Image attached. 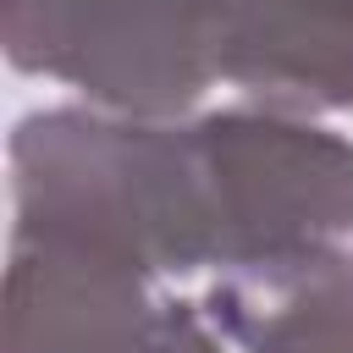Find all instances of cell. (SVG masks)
<instances>
[{
  "label": "cell",
  "instance_id": "7a4b0ae2",
  "mask_svg": "<svg viewBox=\"0 0 353 353\" xmlns=\"http://www.w3.org/2000/svg\"><path fill=\"white\" fill-rule=\"evenodd\" d=\"M226 276L281 270L331 254L353 232V143L276 110L199 116Z\"/></svg>",
  "mask_w": 353,
  "mask_h": 353
},
{
  "label": "cell",
  "instance_id": "6da1fadb",
  "mask_svg": "<svg viewBox=\"0 0 353 353\" xmlns=\"http://www.w3.org/2000/svg\"><path fill=\"white\" fill-rule=\"evenodd\" d=\"M17 237L66 243L138 276L221 265L199 127L44 110L11 132Z\"/></svg>",
  "mask_w": 353,
  "mask_h": 353
},
{
  "label": "cell",
  "instance_id": "5b68a950",
  "mask_svg": "<svg viewBox=\"0 0 353 353\" xmlns=\"http://www.w3.org/2000/svg\"><path fill=\"white\" fill-rule=\"evenodd\" d=\"M215 77L276 116L353 105V0H215Z\"/></svg>",
  "mask_w": 353,
  "mask_h": 353
},
{
  "label": "cell",
  "instance_id": "3957f363",
  "mask_svg": "<svg viewBox=\"0 0 353 353\" xmlns=\"http://www.w3.org/2000/svg\"><path fill=\"white\" fill-rule=\"evenodd\" d=\"M6 55L110 116L171 121L215 77V0H0Z\"/></svg>",
  "mask_w": 353,
  "mask_h": 353
},
{
  "label": "cell",
  "instance_id": "277c9868",
  "mask_svg": "<svg viewBox=\"0 0 353 353\" xmlns=\"http://www.w3.org/2000/svg\"><path fill=\"white\" fill-rule=\"evenodd\" d=\"M6 353H221V342L188 303L154 298L149 276L83 248L11 237Z\"/></svg>",
  "mask_w": 353,
  "mask_h": 353
},
{
  "label": "cell",
  "instance_id": "8992f818",
  "mask_svg": "<svg viewBox=\"0 0 353 353\" xmlns=\"http://www.w3.org/2000/svg\"><path fill=\"white\" fill-rule=\"evenodd\" d=\"M210 320L248 353H353V254L226 276L210 292Z\"/></svg>",
  "mask_w": 353,
  "mask_h": 353
}]
</instances>
